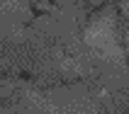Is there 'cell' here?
<instances>
[{
	"label": "cell",
	"instance_id": "obj_1",
	"mask_svg": "<svg viewBox=\"0 0 129 114\" xmlns=\"http://www.w3.org/2000/svg\"><path fill=\"white\" fill-rule=\"evenodd\" d=\"M32 20L27 0H3V24H27Z\"/></svg>",
	"mask_w": 129,
	"mask_h": 114
}]
</instances>
